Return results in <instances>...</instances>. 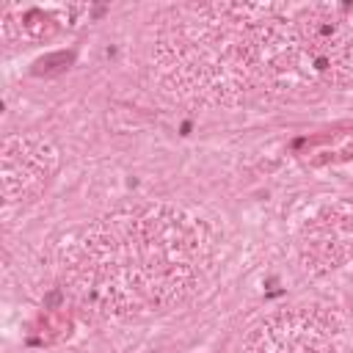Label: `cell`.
Listing matches in <instances>:
<instances>
[{"label":"cell","instance_id":"obj_2","mask_svg":"<svg viewBox=\"0 0 353 353\" xmlns=\"http://www.w3.org/2000/svg\"><path fill=\"white\" fill-rule=\"evenodd\" d=\"M347 320L328 303H298L265 314L240 353H345Z\"/></svg>","mask_w":353,"mask_h":353},{"label":"cell","instance_id":"obj_6","mask_svg":"<svg viewBox=\"0 0 353 353\" xmlns=\"http://www.w3.org/2000/svg\"><path fill=\"white\" fill-rule=\"evenodd\" d=\"M298 157L309 165L342 163L353 157V130H328L298 143Z\"/></svg>","mask_w":353,"mask_h":353},{"label":"cell","instance_id":"obj_3","mask_svg":"<svg viewBox=\"0 0 353 353\" xmlns=\"http://www.w3.org/2000/svg\"><path fill=\"white\" fill-rule=\"evenodd\" d=\"M295 254L309 276H325L353 262V199L314 210L295 234Z\"/></svg>","mask_w":353,"mask_h":353},{"label":"cell","instance_id":"obj_4","mask_svg":"<svg viewBox=\"0 0 353 353\" xmlns=\"http://www.w3.org/2000/svg\"><path fill=\"white\" fill-rule=\"evenodd\" d=\"M58 171V149L41 135H8L0 149V193L6 207L33 204Z\"/></svg>","mask_w":353,"mask_h":353},{"label":"cell","instance_id":"obj_5","mask_svg":"<svg viewBox=\"0 0 353 353\" xmlns=\"http://www.w3.org/2000/svg\"><path fill=\"white\" fill-rule=\"evenodd\" d=\"M80 6H19L11 3L0 17V36L11 47L44 44L58 39L66 28L74 25Z\"/></svg>","mask_w":353,"mask_h":353},{"label":"cell","instance_id":"obj_1","mask_svg":"<svg viewBox=\"0 0 353 353\" xmlns=\"http://www.w3.org/2000/svg\"><path fill=\"white\" fill-rule=\"evenodd\" d=\"M210 226L174 204L110 210L61 243L58 279L91 320H141L185 303L212 262Z\"/></svg>","mask_w":353,"mask_h":353}]
</instances>
